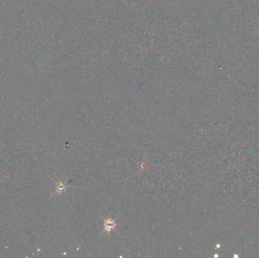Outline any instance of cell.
<instances>
[{
    "label": "cell",
    "mask_w": 259,
    "mask_h": 258,
    "mask_svg": "<svg viewBox=\"0 0 259 258\" xmlns=\"http://www.w3.org/2000/svg\"><path fill=\"white\" fill-rule=\"evenodd\" d=\"M115 226H116V223H115L114 220L111 219V218H108V219L105 220L104 226H105V231H106V232H110V231H112V229H115Z\"/></svg>",
    "instance_id": "6da1fadb"
}]
</instances>
